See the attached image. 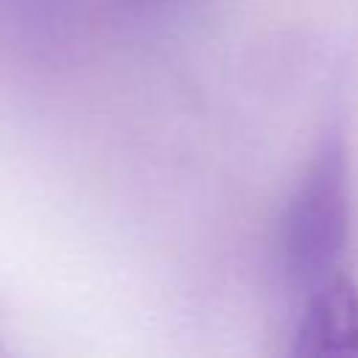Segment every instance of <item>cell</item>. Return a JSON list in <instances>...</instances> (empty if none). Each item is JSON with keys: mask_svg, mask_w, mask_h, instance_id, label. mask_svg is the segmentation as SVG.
<instances>
[{"mask_svg": "<svg viewBox=\"0 0 358 358\" xmlns=\"http://www.w3.org/2000/svg\"><path fill=\"white\" fill-rule=\"evenodd\" d=\"M347 157L338 134H330L302 176L280 232L282 266L302 288L336 277L347 246Z\"/></svg>", "mask_w": 358, "mask_h": 358, "instance_id": "6da1fadb", "label": "cell"}, {"mask_svg": "<svg viewBox=\"0 0 358 358\" xmlns=\"http://www.w3.org/2000/svg\"><path fill=\"white\" fill-rule=\"evenodd\" d=\"M294 355H358V288L350 277L336 274L310 291L296 324Z\"/></svg>", "mask_w": 358, "mask_h": 358, "instance_id": "7a4b0ae2", "label": "cell"}]
</instances>
